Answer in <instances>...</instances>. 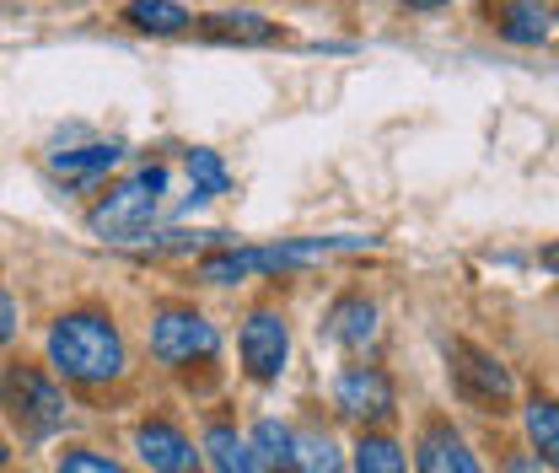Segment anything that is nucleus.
I'll return each instance as SVG.
<instances>
[{
	"instance_id": "nucleus-25",
	"label": "nucleus",
	"mask_w": 559,
	"mask_h": 473,
	"mask_svg": "<svg viewBox=\"0 0 559 473\" xmlns=\"http://www.w3.org/2000/svg\"><path fill=\"white\" fill-rule=\"evenodd\" d=\"M409 11H436V5H447V0H404Z\"/></svg>"
},
{
	"instance_id": "nucleus-6",
	"label": "nucleus",
	"mask_w": 559,
	"mask_h": 473,
	"mask_svg": "<svg viewBox=\"0 0 559 473\" xmlns=\"http://www.w3.org/2000/svg\"><path fill=\"white\" fill-rule=\"evenodd\" d=\"M237 355H242V366H248L253 382H280L285 355H290L285 318H280V312H253V318L242 323V334H237Z\"/></svg>"
},
{
	"instance_id": "nucleus-17",
	"label": "nucleus",
	"mask_w": 559,
	"mask_h": 473,
	"mask_svg": "<svg viewBox=\"0 0 559 473\" xmlns=\"http://www.w3.org/2000/svg\"><path fill=\"white\" fill-rule=\"evenodd\" d=\"M248 452H253V463L270 473H290L296 469V452H290V430L280 425V419H259L253 425V441H248Z\"/></svg>"
},
{
	"instance_id": "nucleus-9",
	"label": "nucleus",
	"mask_w": 559,
	"mask_h": 473,
	"mask_svg": "<svg viewBox=\"0 0 559 473\" xmlns=\"http://www.w3.org/2000/svg\"><path fill=\"white\" fill-rule=\"evenodd\" d=\"M415 469L419 473H485L479 469V458L468 452V441L452 430V425H425L415 441Z\"/></svg>"
},
{
	"instance_id": "nucleus-10",
	"label": "nucleus",
	"mask_w": 559,
	"mask_h": 473,
	"mask_svg": "<svg viewBox=\"0 0 559 473\" xmlns=\"http://www.w3.org/2000/svg\"><path fill=\"white\" fill-rule=\"evenodd\" d=\"M457 382L474 404H506L511 399V371L474 344H457Z\"/></svg>"
},
{
	"instance_id": "nucleus-3",
	"label": "nucleus",
	"mask_w": 559,
	"mask_h": 473,
	"mask_svg": "<svg viewBox=\"0 0 559 473\" xmlns=\"http://www.w3.org/2000/svg\"><path fill=\"white\" fill-rule=\"evenodd\" d=\"M162 194H167V167L162 162L140 167L135 178H124L108 200L86 215L92 237H103V243H135L140 232L151 226V215L162 210Z\"/></svg>"
},
{
	"instance_id": "nucleus-4",
	"label": "nucleus",
	"mask_w": 559,
	"mask_h": 473,
	"mask_svg": "<svg viewBox=\"0 0 559 473\" xmlns=\"http://www.w3.org/2000/svg\"><path fill=\"white\" fill-rule=\"evenodd\" d=\"M0 399H5L11 419H16L27 436H55V430H66V419H70L66 393H60L38 366H5Z\"/></svg>"
},
{
	"instance_id": "nucleus-21",
	"label": "nucleus",
	"mask_w": 559,
	"mask_h": 473,
	"mask_svg": "<svg viewBox=\"0 0 559 473\" xmlns=\"http://www.w3.org/2000/svg\"><path fill=\"white\" fill-rule=\"evenodd\" d=\"M527 436H533V447H538L533 458H538V463H555L559 458V414L549 399H533V404H527Z\"/></svg>"
},
{
	"instance_id": "nucleus-1",
	"label": "nucleus",
	"mask_w": 559,
	"mask_h": 473,
	"mask_svg": "<svg viewBox=\"0 0 559 473\" xmlns=\"http://www.w3.org/2000/svg\"><path fill=\"white\" fill-rule=\"evenodd\" d=\"M49 360L70 382L103 388L124 377V334L108 312H66L49 329Z\"/></svg>"
},
{
	"instance_id": "nucleus-16",
	"label": "nucleus",
	"mask_w": 559,
	"mask_h": 473,
	"mask_svg": "<svg viewBox=\"0 0 559 473\" xmlns=\"http://www.w3.org/2000/svg\"><path fill=\"white\" fill-rule=\"evenodd\" d=\"M210 38H226V44H275L280 27L275 22H264L259 11H215L200 22Z\"/></svg>"
},
{
	"instance_id": "nucleus-23",
	"label": "nucleus",
	"mask_w": 559,
	"mask_h": 473,
	"mask_svg": "<svg viewBox=\"0 0 559 473\" xmlns=\"http://www.w3.org/2000/svg\"><path fill=\"white\" fill-rule=\"evenodd\" d=\"M16 301H11V291H0V344H11V334H16Z\"/></svg>"
},
{
	"instance_id": "nucleus-5",
	"label": "nucleus",
	"mask_w": 559,
	"mask_h": 473,
	"mask_svg": "<svg viewBox=\"0 0 559 473\" xmlns=\"http://www.w3.org/2000/svg\"><path fill=\"white\" fill-rule=\"evenodd\" d=\"M221 350V334L205 312L194 307H162L151 318V355L162 366H189V360H210Z\"/></svg>"
},
{
	"instance_id": "nucleus-18",
	"label": "nucleus",
	"mask_w": 559,
	"mask_h": 473,
	"mask_svg": "<svg viewBox=\"0 0 559 473\" xmlns=\"http://www.w3.org/2000/svg\"><path fill=\"white\" fill-rule=\"evenodd\" d=\"M290 452H296V469L301 473H345V458H340V447H334L329 430H301V436H290Z\"/></svg>"
},
{
	"instance_id": "nucleus-12",
	"label": "nucleus",
	"mask_w": 559,
	"mask_h": 473,
	"mask_svg": "<svg viewBox=\"0 0 559 473\" xmlns=\"http://www.w3.org/2000/svg\"><path fill=\"white\" fill-rule=\"evenodd\" d=\"M124 22L135 33H151V38H173V33H189L194 27V11L178 5V0H130L124 5Z\"/></svg>"
},
{
	"instance_id": "nucleus-27",
	"label": "nucleus",
	"mask_w": 559,
	"mask_h": 473,
	"mask_svg": "<svg viewBox=\"0 0 559 473\" xmlns=\"http://www.w3.org/2000/svg\"><path fill=\"white\" fill-rule=\"evenodd\" d=\"M522 5H544V0H522Z\"/></svg>"
},
{
	"instance_id": "nucleus-8",
	"label": "nucleus",
	"mask_w": 559,
	"mask_h": 473,
	"mask_svg": "<svg viewBox=\"0 0 559 473\" xmlns=\"http://www.w3.org/2000/svg\"><path fill=\"white\" fill-rule=\"evenodd\" d=\"M135 452L145 458L151 473H200V463H205L173 419H145L135 430Z\"/></svg>"
},
{
	"instance_id": "nucleus-26",
	"label": "nucleus",
	"mask_w": 559,
	"mask_h": 473,
	"mask_svg": "<svg viewBox=\"0 0 559 473\" xmlns=\"http://www.w3.org/2000/svg\"><path fill=\"white\" fill-rule=\"evenodd\" d=\"M5 463H11V452H5V441H0V473H5Z\"/></svg>"
},
{
	"instance_id": "nucleus-14",
	"label": "nucleus",
	"mask_w": 559,
	"mask_h": 473,
	"mask_svg": "<svg viewBox=\"0 0 559 473\" xmlns=\"http://www.w3.org/2000/svg\"><path fill=\"white\" fill-rule=\"evenodd\" d=\"M124 162V145H114V140H103V145H81V151H55L49 156V167L70 178V184H86V178H103V173H114Z\"/></svg>"
},
{
	"instance_id": "nucleus-2",
	"label": "nucleus",
	"mask_w": 559,
	"mask_h": 473,
	"mask_svg": "<svg viewBox=\"0 0 559 473\" xmlns=\"http://www.w3.org/2000/svg\"><path fill=\"white\" fill-rule=\"evenodd\" d=\"M371 248V237H296V243H270V248H221L194 264L205 285H231L248 274H280V270H312L329 264L334 253H360Z\"/></svg>"
},
{
	"instance_id": "nucleus-24",
	"label": "nucleus",
	"mask_w": 559,
	"mask_h": 473,
	"mask_svg": "<svg viewBox=\"0 0 559 473\" xmlns=\"http://www.w3.org/2000/svg\"><path fill=\"white\" fill-rule=\"evenodd\" d=\"M544 469H549V463H538L533 452H511V458L500 463V473H544Z\"/></svg>"
},
{
	"instance_id": "nucleus-11",
	"label": "nucleus",
	"mask_w": 559,
	"mask_h": 473,
	"mask_svg": "<svg viewBox=\"0 0 559 473\" xmlns=\"http://www.w3.org/2000/svg\"><path fill=\"white\" fill-rule=\"evenodd\" d=\"M495 33H500L506 44L533 49V44H549L555 16H549L544 5H522V0H511V5H500V11H495Z\"/></svg>"
},
{
	"instance_id": "nucleus-19",
	"label": "nucleus",
	"mask_w": 559,
	"mask_h": 473,
	"mask_svg": "<svg viewBox=\"0 0 559 473\" xmlns=\"http://www.w3.org/2000/svg\"><path fill=\"white\" fill-rule=\"evenodd\" d=\"M355 473H409V458H404V447L393 436H360Z\"/></svg>"
},
{
	"instance_id": "nucleus-15",
	"label": "nucleus",
	"mask_w": 559,
	"mask_h": 473,
	"mask_svg": "<svg viewBox=\"0 0 559 473\" xmlns=\"http://www.w3.org/2000/svg\"><path fill=\"white\" fill-rule=\"evenodd\" d=\"M210 463V473H264L259 463H253V452H248V441L231 430V425H210L205 430V452H200Z\"/></svg>"
},
{
	"instance_id": "nucleus-20",
	"label": "nucleus",
	"mask_w": 559,
	"mask_h": 473,
	"mask_svg": "<svg viewBox=\"0 0 559 473\" xmlns=\"http://www.w3.org/2000/svg\"><path fill=\"white\" fill-rule=\"evenodd\" d=\"M189 184H194V194L200 200H215V194H226L231 189V173H226V162L205 151V145H194L189 151Z\"/></svg>"
},
{
	"instance_id": "nucleus-13",
	"label": "nucleus",
	"mask_w": 559,
	"mask_h": 473,
	"mask_svg": "<svg viewBox=\"0 0 559 473\" xmlns=\"http://www.w3.org/2000/svg\"><path fill=\"white\" fill-rule=\"evenodd\" d=\"M329 334L340 339L345 350H366L377 339V307L366 296H340L329 307Z\"/></svg>"
},
{
	"instance_id": "nucleus-22",
	"label": "nucleus",
	"mask_w": 559,
	"mask_h": 473,
	"mask_svg": "<svg viewBox=\"0 0 559 473\" xmlns=\"http://www.w3.org/2000/svg\"><path fill=\"white\" fill-rule=\"evenodd\" d=\"M55 473H124V463H114V458H103V452H86V447H75L60 458V469Z\"/></svg>"
},
{
	"instance_id": "nucleus-7",
	"label": "nucleus",
	"mask_w": 559,
	"mask_h": 473,
	"mask_svg": "<svg viewBox=\"0 0 559 473\" xmlns=\"http://www.w3.org/2000/svg\"><path fill=\"white\" fill-rule=\"evenodd\" d=\"M334 404H340V414L360 419V425L388 419L393 414V382H388L382 366H349L345 377L334 382Z\"/></svg>"
}]
</instances>
